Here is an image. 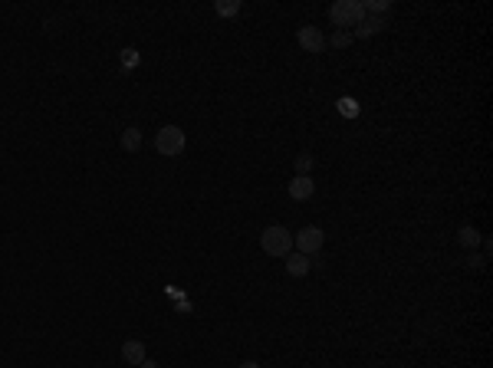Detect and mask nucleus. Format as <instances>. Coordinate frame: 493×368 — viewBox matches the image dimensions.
I'll return each mask as SVG.
<instances>
[{"instance_id":"obj_18","label":"nucleus","mask_w":493,"mask_h":368,"mask_svg":"<svg viewBox=\"0 0 493 368\" xmlns=\"http://www.w3.org/2000/svg\"><path fill=\"white\" fill-rule=\"evenodd\" d=\"M237 368H263L260 362H243V365H237Z\"/></svg>"},{"instance_id":"obj_14","label":"nucleus","mask_w":493,"mask_h":368,"mask_svg":"<svg viewBox=\"0 0 493 368\" xmlns=\"http://www.w3.org/2000/svg\"><path fill=\"white\" fill-rule=\"evenodd\" d=\"M309 171H313V155L303 151V155H296V175H309Z\"/></svg>"},{"instance_id":"obj_10","label":"nucleus","mask_w":493,"mask_h":368,"mask_svg":"<svg viewBox=\"0 0 493 368\" xmlns=\"http://www.w3.org/2000/svg\"><path fill=\"white\" fill-rule=\"evenodd\" d=\"M122 148H125V151H138V148H142V129H135V125H129V129H125V132H122Z\"/></svg>"},{"instance_id":"obj_12","label":"nucleus","mask_w":493,"mask_h":368,"mask_svg":"<svg viewBox=\"0 0 493 368\" xmlns=\"http://www.w3.org/2000/svg\"><path fill=\"white\" fill-rule=\"evenodd\" d=\"M214 10H217V17H237L240 14V0H217V3H214Z\"/></svg>"},{"instance_id":"obj_19","label":"nucleus","mask_w":493,"mask_h":368,"mask_svg":"<svg viewBox=\"0 0 493 368\" xmlns=\"http://www.w3.org/2000/svg\"><path fill=\"white\" fill-rule=\"evenodd\" d=\"M142 368H158V362H151V358H145V362H142Z\"/></svg>"},{"instance_id":"obj_5","label":"nucleus","mask_w":493,"mask_h":368,"mask_svg":"<svg viewBox=\"0 0 493 368\" xmlns=\"http://www.w3.org/2000/svg\"><path fill=\"white\" fill-rule=\"evenodd\" d=\"M296 43L303 46L306 53H322V50H326V36H322V30H319V27L306 23V27H299Z\"/></svg>"},{"instance_id":"obj_8","label":"nucleus","mask_w":493,"mask_h":368,"mask_svg":"<svg viewBox=\"0 0 493 368\" xmlns=\"http://www.w3.org/2000/svg\"><path fill=\"white\" fill-rule=\"evenodd\" d=\"M385 27H388V23H385V17H372V14H369L359 27L352 30V40H369V36H375V33H382Z\"/></svg>"},{"instance_id":"obj_7","label":"nucleus","mask_w":493,"mask_h":368,"mask_svg":"<svg viewBox=\"0 0 493 368\" xmlns=\"http://www.w3.org/2000/svg\"><path fill=\"white\" fill-rule=\"evenodd\" d=\"M313 194H316V181L309 175H296L289 181V197L293 201H309Z\"/></svg>"},{"instance_id":"obj_15","label":"nucleus","mask_w":493,"mask_h":368,"mask_svg":"<svg viewBox=\"0 0 493 368\" xmlns=\"http://www.w3.org/2000/svg\"><path fill=\"white\" fill-rule=\"evenodd\" d=\"M122 66H125V69L138 66V53H135V50H122Z\"/></svg>"},{"instance_id":"obj_6","label":"nucleus","mask_w":493,"mask_h":368,"mask_svg":"<svg viewBox=\"0 0 493 368\" xmlns=\"http://www.w3.org/2000/svg\"><path fill=\"white\" fill-rule=\"evenodd\" d=\"M309 270H313V257H306V253H289L286 257V273L293 277V280H303V277H309Z\"/></svg>"},{"instance_id":"obj_2","label":"nucleus","mask_w":493,"mask_h":368,"mask_svg":"<svg viewBox=\"0 0 493 368\" xmlns=\"http://www.w3.org/2000/svg\"><path fill=\"white\" fill-rule=\"evenodd\" d=\"M260 247L267 257H289L293 253V234L280 227V224H270L267 230L260 234Z\"/></svg>"},{"instance_id":"obj_16","label":"nucleus","mask_w":493,"mask_h":368,"mask_svg":"<svg viewBox=\"0 0 493 368\" xmlns=\"http://www.w3.org/2000/svg\"><path fill=\"white\" fill-rule=\"evenodd\" d=\"M467 266H483V257H480V253H470V257H467Z\"/></svg>"},{"instance_id":"obj_1","label":"nucleus","mask_w":493,"mask_h":368,"mask_svg":"<svg viewBox=\"0 0 493 368\" xmlns=\"http://www.w3.org/2000/svg\"><path fill=\"white\" fill-rule=\"evenodd\" d=\"M365 17L369 14H365V3H362V0H336V3L329 7V20H332L339 30L359 27Z\"/></svg>"},{"instance_id":"obj_17","label":"nucleus","mask_w":493,"mask_h":368,"mask_svg":"<svg viewBox=\"0 0 493 368\" xmlns=\"http://www.w3.org/2000/svg\"><path fill=\"white\" fill-rule=\"evenodd\" d=\"M339 109H345L349 116H355V102H352V99H345V102H339Z\"/></svg>"},{"instance_id":"obj_11","label":"nucleus","mask_w":493,"mask_h":368,"mask_svg":"<svg viewBox=\"0 0 493 368\" xmlns=\"http://www.w3.org/2000/svg\"><path fill=\"white\" fill-rule=\"evenodd\" d=\"M457 240H461L463 247L470 250V247H477V243H480V230H477V227H461V230H457Z\"/></svg>"},{"instance_id":"obj_9","label":"nucleus","mask_w":493,"mask_h":368,"mask_svg":"<svg viewBox=\"0 0 493 368\" xmlns=\"http://www.w3.org/2000/svg\"><path fill=\"white\" fill-rule=\"evenodd\" d=\"M122 358H125L132 368H138L145 358H149V352H145V342H138V339L122 342Z\"/></svg>"},{"instance_id":"obj_3","label":"nucleus","mask_w":493,"mask_h":368,"mask_svg":"<svg viewBox=\"0 0 493 368\" xmlns=\"http://www.w3.org/2000/svg\"><path fill=\"white\" fill-rule=\"evenodd\" d=\"M184 145H188V138H184V129H178V125H164L162 132L155 135V148L164 158H178Z\"/></svg>"},{"instance_id":"obj_13","label":"nucleus","mask_w":493,"mask_h":368,"mask_svg":"<svg viewBox=\"0 0 493 368\" xmlns=\"http://www.w3.org/2000/svg\"><path fill=\"white\" fill-rule=\"evenodd\" d=\"M329 43L336 46V50H345V46L352 43V33H349V30H336V33H332V40H329Z\"/></svg>"},{"instance_id":"obj_4","label":"nucleus","mask_w":493,"mask_h":368,"mask_svg":"<svg viewBox=\"0 0 493 368\" xmlns=\"http://www.w3.org/2000/svg\"><path fill=\"white\" fill-rule=\"evenodd\" d=\"M322 243H326V234L319 230V227H303L299 234H293V247H296V253H306V257H319V250H322Z\"/></svg>"}]
</instances>
